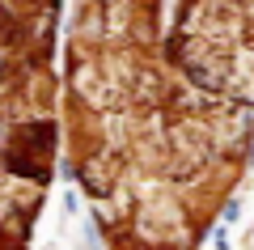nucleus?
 <instances>
[{
	"label": "nucleus",
	"instance_id": "f257e3e1",
	"mask_svg": "<svg viewBox=\"0 0 254 250\" xmlns=\"http://www.w3.org/2000/svg\"><path fill=\"white\" fill-rule=\"evenodd\" d=\"M165 0H72L60 144L106 250H199L254 157V110L165 51Z\"/></svg>",
	"mask_w": 254,
	"mask_h": 250
},
{
	"label": "nucleus",
	"instance_id": "f03ea898",
	"mask_svg": "<svg viewBox=\"0 0 254 250\" xmlns=\"http://www.w3.org/2000/svg\"><path fill=\"white\" fill-rule=\"evenodd\" d=\"M64 0H0V174L55 178Z\"/></svg>",
	"mask_w": 254,
	"mask_h": 250
},
{
	"label": "nucleus",
	"instance_id": "20e7f679",
	"mask_svg": "<svg viewBox=\"0 0 254 250\" xmlns=\"http://www.w3.org/2000/svg\"><path fill=\"white\" fill-rule=\"evenodd\" d=\"M47 182H30L17 174H0V250H30L34 225L47 204Z\"/></svg>",
	"mask_w": 254,
	"mask_h": 250
},
{
	"label": "nucleus",
	"instance_id": "7ed1b4c3",
	"mask_svg": "<svg viewBox=\"0 0 254 250\" xmlns=\"http://www.w3.org/2000/svg\"><path fill=\"white\" fill-rule=\"evenodd\" d=\"M165 51L190 85L254 110V0H178Z\"/></svg>",
	"mask_w": 254,
	"mask_h": 250
}]
</instances>
